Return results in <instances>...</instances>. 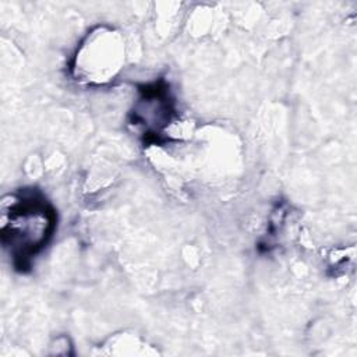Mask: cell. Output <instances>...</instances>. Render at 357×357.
Here are the masks:
<instances>
[{"label":"cell","instance_id":"obj_1","mask_svg":"<svg viewBox=\"0 0 357 357\" xmlns=\"http://www.w3.org/2000/svg\"><path fill=\"white\" fill-rule=\"evenodd\" d=\"M57 227V212L35 188L8 194L1 201V244L17 271L25 272L46 248Z\"/></svg>","mask_w":357,"mask_h":357},{"label":"cell","instance_id":"obj_2","mask_svg":"<svg viewBox=\"0 0 357 357\" xmlns=\"http://www.w3.org/2000/svg\"><path fill=\"white\" fill-rule=\"evenodd\" d=\"M123 42L112 28L91 32L75 54V75L86 82L103 84L117 74L123 64Z\"/></svg>","mask_w":357,"mask_h":357},{"label":"cell","instance_id":"obj_3","mask_svg":"<svg viewBox=\"0 0 357 357\" xmlns=\"http://www.w3.org/2000/svg\"><path fill=\"white\" fill-rule=\"evenodd\" d=\"M130 112V123L148 142H156L176 116V103L163 79L144 84Z\"/></svg>","mask_w":357,"mask_h":357}]
</instances>
